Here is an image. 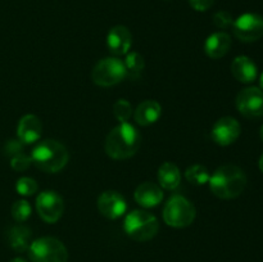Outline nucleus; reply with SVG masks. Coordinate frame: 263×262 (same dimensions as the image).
I'll list each match as a JSON object with an SVG mask.
<instances>
[{
    "instance_id": "14",
    "label": "nucleus",
    "mask_w": 263,
    "mask_h": 262,
    "mask_svg": "<svg viewBox=\"0 0 263 262\" xmlns=\"http://www.w3.org/2000/svg\"><path fill=\"white\" fill-rule=\"evenodd\" d=\"M43 125L40 118L35 115H26L18 122L17 135L18 140L23 144H33L37 141L41 136Z\"/></svg>"
},
{
    "instance_id": "1",
    "label": "nucleus",
    "mask_w": 263,
    "mask_h": 262,
    "mask_svg": "<svg viewBox=\"0 0 263 262\" xmlns=\"http://www.w3.org/2000/svg\"><path fill=\"white\" fill-rule=\"evenodd\" d=\"M208 182L216 197L221 199H234L246 189L247 175L239 166L223 164L211 175Z\"/></svg>"
},
{
    "instance_id": "21",
    "label": "nucleus",
    "mask_w": 263,
    "mask_h": 262,
    "mask_svg": "<svg viewBox=\"0 0 263 262\" xmlns=\"http://www.w3.org/2000/svg\"><path fill=\"white\" fill-rule=\"evenodd\" d=\"M125 67H126V73L131 79H138L141 74V72L145 68V62H144L143 55L139 53H130L127 54L125 59Z\"/></svg>"
},
{
    "instance_id": "11",
    "label": "nucleus",
    "mask_w": 263,
    "mask_h": 262,
    "mask_svg": "<svg viewBox=\"0 0 263 262\" xmlns=\"http://www.w3.org/2000/svg\"><path fill=\"white\" fill-rule=\"evenodd\" d=\"M240 123L233 117H222L213 125L211 136L213 141L221 146H228L235 143L240 136Z\"/></svg>"
},
{
    "instance_id": "32",
    "label": "nucleus",
    "mask_w": 263,
    "mask_h": 262,
    "mask_svg": "<svg viewBox=\"0 0 263 262\" xmlns=\"http://www.w3.org/2000/svg\"><path fill=\"white\" fill-rule=\"evenodd\" d=\"M10 262H26L23 258H13Z\"/></svg>"
},
{
    "instance_id": "16",
    "label": "nucleus",
    "mask_w": 263,
    "mask_h": 262,
    "mask_svg": "<svg viewBox=\"0 0 263 262\" xmlns=\"http://www.w3.org/2000/svg\"><path fill=\"white\" fill-rule=\"evenodd\" d=\"M231 46V38L226 32H215L207 38L204 43V51L210 58L220 59L228 54Z\"/></svg>"
},
{
    "instance_id": "5",
    "label": "nucleus",
    "mask_w": 263,
    "mask_h": 262,
    "mask_svg": "<svg viewBox=\"0 0 263 262\" xmlns=\"http://www.w3.org/2000/svg\"><path fill=\"white\" fill-rule=\"evenodd\" d=\"M197 211L193 203L182 195H172L163 210L164 222L172 228H186L195 220Z\"/></svg>"
},
{
    "instance_id": "30",
    "label": "nucleus",
    "mask_w": 263,
    "mask_h": 262,
    "mask_svg": "<svg viewBox=\"0 0 263 262\" xmlns=\"http://www.w3.org/2000/svg\"><path fill=\"white\" fill-rule=\"evenodd\" d=\"M259 89L263 90V72L261 73V77H259Z\"/></svg>"
},
{
    "instance_id": "31",
    "label": "nucleus",
    "mask_w": 263,
    "mask_h": 262,
    "mask_svg": "<svg viewBox=\"0 0 263 262\" xmlns=\"http://www.w3.org/2000/svg\"><path fill=\"white\" fill-rule=\"evenodd\" d=\"M259 169H261V171L263 172V154L261 156V158H259Z\"/></svg>"
},
{
    "instance_id": "13",
    "label": "nucleus",
    "mask_w": 263,
    "mask_h": 262,
    "mask_svg": "<svg viewBox=\"0 0 263 262\" xmlns=\"http://www.w3.org/2000/svg\"><path fill=\"white\" fill-rule=\"evenodd\" d=\"M108 49L115 55H123L127 54L133 45V35L130 30L122 25H117L112 27L107 36Z\"/></svg>"
},
{
    "instance_id": "26",
    "label": "nucleus",
    "mask_w": 263,
    "mask_h": 262,
    "mask_svg": "<svg viewBox=\"0 0 263 262\" xmlns=\"http://www.w3.org/2000/svg\"><path fill=\"white\" fill-rule=\"evenodd\" d=\"M31 163H32L31 157L25 154L23 152L15 154V156H13L10 158V166L15 171H25V170H27L31 166Z\"/></svg>"
},
{
    "instance_id": "33",
    "label": "nucleus",
    "mask_w": 263,
    "mask_h": 262,
    "mask_svg": "<svg viewBox=\"0 0 263 262\" xmlns=\"http://www.w3.org/2000/svg\"><path fill=\"white\" fill-rule=\"evenodd\" d=\"M259 135H261V139H262V141H263V126L261 127V131H259Z\"/></svg>"
},
{
    "instance_id": "24",
    "label": "nucleus",
    "mask_w": 263,
    "mask_h": 262,
    "mask_svg": "<svg viewBox=\"0 0 263 262\" xmlns=\"http://www.w3.org/2000/svg\"><path fill=\"white\" fill-rule=\"evenodd\" d=\"M32 208L27 200H17L12 205V216L17 222H23L31 216Z\"/></svg>"
},
{
    "instance_id": "28",
    "label": "nucleus",
    "mask_w": 263,
    "mask_h": 262,
    "mask_svg": "<svg viewBox=\"0 0 263 262\" xmlns=\"http://www.w3.org/2000/svg\"><path fill=\"white\" fill-rule=\"evenodd\" d=\"M4 152H5V154L9 157L15 156V154L23 152V143L22 141L18 140V139H12V140H8L7 143H5Z\"/></svg>"
},
{
    "instance_id": "7",
    "label": "nucleus",
    "mask_w": 263,
    "mask_h": 262,
    "mask_svg": "<svg viewBox=\"0 0 263 262\" xmlns=\"http://www.w3.org/2000/svg\"><path fill=\"white\" fill-rule=\"evenodd\" d=\"M126 77H127V73H126L125 63L115 57L104 58L98 62L91 72L92 81L103 87L117 85Z\"/></svg>"
},
{
    "instance_id": "18",
    "label": "nucleus",
    "mask_w": 263,
    "mask_h": 262,
    "mask_svg": "<svg viewBox=\"0 0 263 262\" xmlns=\"http://www.w3.org/2000/svg\"><path fill=\"white\" fill-rule=\"evenodd\" d=\"M162 116V107L156 100H145L140 103L134 112L135 121L141 126H149L156 123Z\"/></svg>"
},
{
    "instance_id": "8",
    "label": "nucleus",
    "mask_w": 263,
    "mask_h": 262,
    "mask_svg": "<svg viewBox=\"0 0 263 262\" xmlns=\"http://www.w3.org/2000/svg\"><path fill=\"white\" fill-rule=\"evenodd\" d=\"M234 35L244 43H253L263 36V17L256 13H244L233 23Z\"/></svg>"
},
{
    "instance_id": "6",
    "label": "nucleus",
    "mask_w": 263,
    "mask_h": 262,
    "mask_svg": "<svg viewBox=\"0 0 263 262\" xmlns=\"http://www.w3.org/2000/svg\"><path fill=\"white\" fill-rule=\"evenodd\" d=\"M28 256L32 262H67L68 251L59 239L44 236L31 243Z\"/></svg>"
},
{
    "instance_id": "22",
    "label": "nucleus",
    "mask_w": 263,
    "mask_h": 262,
    "mask_svg": "<svg viewBox=\"0 0 263 262\" xmlns=\"http://www.w3.org/2000/svg\"><path fill=\"white\" fill-rule=\"evenodd\" d=\"M185 177L189 182L195 185H204L210 181V171L203 164H193L185 171Z\"/></svg>"
},
{
    "instance_id": "10",
    "label": "nucleus",
    "mask_w": 263,
    "mask_h": 262,
    "mask_svg": "<svg viewBox=\"0 0 263 262\" xmlns=\"http://www.w3.org/2000/svg\"><path fill=\"white\" fill-rule=\"evenodd\" d=\"M236 108L247 118L263 116V90L259 87H246L236 97Z\"/></svg>"
},
{
    "instance_id": "27",
    "label": "nucleus",
    "mask_w": 263,
    "mask_h": 262,
    "mask_svg": "<svg viewBox=\"0 0 263 262\" xmlns=\"http://www.w3.org/2000/svg\"><path fill=\"white\" fill-rule=\"evenodd\" d=\"M213 22L218 28H228L233 26L234 20L230 13L225 12V10H220V12L213 15Z\"/></svg>"
},
{
    "instance_id": "23",
    "label": "nucleus",
    "mask_w": 263,
    "mask_h": 262,
    "mask_svg": "<svg viewBox=\"0 0 263 262\" xmlns=\"http://www.w3.org/2000/svg\"><path fill=\"white\" fill-rule=\"evenodd\" d=\"M133 105L128 100L126 99H120L115 103L113 105V113H115L116 118L120 121L121 123L122 122H127L130 120V117L133 116Z\"/></svg>"
},
{
    "instance_id": "12",
    "label": "nucleus",
    "mask_w": 263,
    "mask_h": 262,
    "mask_svg": "<svg viewBox=\"0 0 263 262\" xmlns=\"http://www.w3.org/2000/svg\"><path fill=\"white\" fill-rule=\"evenodd\" d=\"M98 210L104 217L116 220L125 215L127 210V203L120 193L115 190H108V192L102 193L98 198Z\"/></svg>"
},
{
    "instance_id": "9",
    "label": "nucleus",
    "mask_w": 263,
    "mask_h": 262,
    "mask_svg": "<svg viewBox=\"0 0 263 262\" xmlns=\"http://www.w3.org/2000/svg\"><path fill=\"white\" fill-rule=\"evenodd\" d=\"M36 208L45 222L54 223L62 217L64 211L63 198L54 190L41 192L36 198Z\"/></svg>"
},
{
    "instance_id": "29",
    "label": "nucleus",
    "mask_w": 263,
    "mask_h": 262,
    "mask_svg": "<svg viewBox=\"0 0 263 262\" xmlns=\"http://www.w3.org/2000/svg\"><path fill=\"white\" fill-rule=\"evenodd\" d=\"M189 3L193 9L198 10V12H205L212 7L215 0H189Z\"/></svg>"
},
{
    "instance_id": "25",
    "label": "nucleus",
    "mask_w": 263,
    "mask_h": 262,
    "mask_svg": "<svg viewBox=\"0 0 263 262\" xmlns=\"http://www.w3.org/2000/svg\"><path fill=\"white\" fill-rule=\"evenodd\" d=\"M39 189L37 182L35 181L31 177H21V179L17 180L15 182V190L20 193L23 197H30V195H33Z\"/></svg>"
},
{
    "instance_id": "20",
    "label": "nucleus",
    "mask_w": 263,
    "mask_h": 262,
    "mask_svg": "<svg viewBox=\"0 0 263 262\" xmlns=\"http://www.w3.org/2000/svg\"><path fill=\"white\" fill-rule=\"evenodd\" d=\"M158 181L164 189H176L181 181V174H180L179 167L172 162H164L158 170Z\"/></svg>"
},
{
    "instance_id": "4",
    "label": "nucleus",
    "mask_w": 263,
    "mask_h": 262,
    "mask_svg": "<svg viewBox=\"0 0 263 262\" xmlns=\"http://www.w3.org/2000/svg\"><path fill=\"white\" fill-rule=\"evenodd\" d=\"M123 229L131 239L136 241H148L157 235L158 220L154 215L143 210H134L127 213Z\"/></svg>"
},
{
    "instance_id": "2",
    "label": "nucleus",
    "mask_w": 263,
    "mask_h": 262,
    "mask_svg": "<svg viewBox=\"0 0 263 262\" xmlns=\"http://www.w3.org/2000/svg\"><path fill=\"white\" fill-rule=\"evenodd\" d=\"M141 138L135 126L122 122L116 126L105 139V152L113 159H127L138 152Z\"/></svg>"
},
{
    "instance_id": "17",
    "label": "nucleus",
    "mask_w": 263,
    "mask_h": 262,
    "mask_svg": "<svg viewBox=\"0 0 263 262\" xmlns=\"http://www.w3.org/2000/svg\"><path fill=\"white\" fill-rule=\"evenodd\" d=\"M231 72L238 81L249 84L257 79V66L249 57L239 55L231 63Z\"/></svg>"
},
{
    "instance_id": "19",
    "label": "nucleus",
    "mask_w": 263,
    "mask_h": 262,
    "mask_svg": "<svg viewBox=\"0 0 263 262\" xmlns=\"http://www.w3.org/2000/svg\"><path fill=\"white\" fill-rule=\"evenodd\" d=\"M31 239H32V231L27 226L15 225L8 231V243L17 252L27 251L32 243Z\"/></svg>"
},
{
    "instance_id": "3",
    "label": "nucleus",
    "mask_w": 263,
    "mask_h": 262,
    "mask_svg": "<svg viewBox=\"0 0 263 262\" xmlns=\"http://www.w3.org/2000/svg\"><path fill=\"white\" fill-rule=\"evenodd\" d=\"M31 161L39 170L49 174H55L66 167L69 154L66 146L57 140H44L33 148Z\"/></svg>"
},
{
    "instance_id": "15",
    "label": "nucleus",
    "mask_w": 263,
    "mask_h": 262,
    "mask_svg": "<svg viewBox=\"0 0 263 262\" xmlns=\"http://www.w3.org/2000/svg\"><path fill=\"white\" fill-rule=\"evenodd\" d=\"M135 200L145 208H152L158 205L163 199V193L158 185L153 184V182H143L139 185L135 190Z\"/></svg>"
}]
</instances>
